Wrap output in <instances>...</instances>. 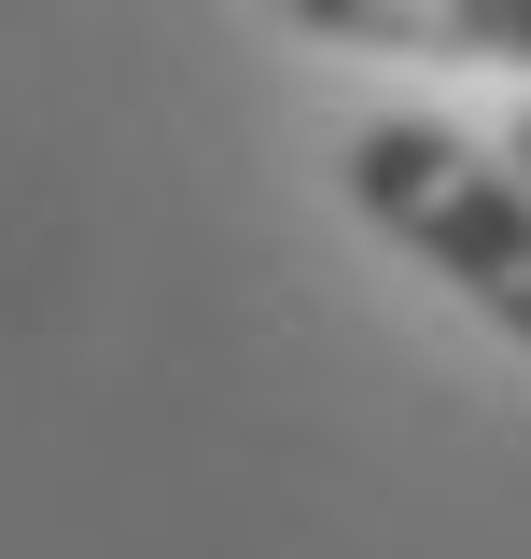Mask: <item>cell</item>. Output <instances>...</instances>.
Segmentation results:
<instances>
[{
	"label": "cell",
	"instance_id": "6da1fadb",
	"mask_svg": "<svg viewBox=\"0 0 531 559\" xmlns=\"http://www.w3.org/2000/svg\"><path fill=\"white\" fill-rule=\"evenodd\" d=\"M335 182H350V210H364L392 252H420L434 280H462L475 308L531 349V168L518 154L434 127V112H392V127L350 140Z\"/></svg>",
	"mask_w": 531,
	"mask_h": 559
},
{
	"label": "cell",
	"instance_id": "7a4b0ae2",
	"mask_svg": "<svg viewBox=\"0 0 531 559\" xmlns=\"http://www.w3.org/2000/svg\"><path fill=\"white\" fill-rule=\"evenodd\" d=\"M294 28H322L350 57H475L531 70V0H280Z\"/></svg>",
	"mask_w": 531,
	"mask_h": 559
},
{
	"label": "cell",
	"instance_id": "3957f363",
	"mask_svg": "<svg viewBox=\"0 0 531 559\" xmlns=\"http://www.w3.org/2000/svg\"><path fill=\"white\" fill-rule=\"evenodd\" d=\"M504 154H518V168H531V112H518V127H504Z\"/></svg>",
	"mask_w": 531,
	"mask_h": 559
}]
</instances>
